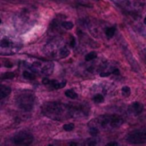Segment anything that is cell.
<instances>
[{
	"label": "cell",
	"instance_id": "obj_1",
	"mask_svg": "<svg viewBox=\"0 0 146 146\" xmlns=\"http://www.w3.org/2000/svg\"><path fill=\"white\" fill-rule=\"evenodd\" d=\"M42 112L45 116L54 120H63L67 118L79 117L82 114L87 113V110L81 105H70L60 102H48L44 104Z\"/></svg>",
	"mask_w": 146,
	"mask_h": 146
},
{
	"label": "cell",
	"instance_id": "obj_2",
	"mask_svg": "<svg viewBox=\"0 0 146 146\" xmlns=\"http://www.w3.org/2000/svg\"><path fill=\"white\" fill-rule=\"evenodd\" d=\"M35 102V96L30 91H23L19 93L16 98V105L23 111H30L32 110Z\"/></svg>",
	"mask_w": 146,
	"mask_h": 146
},
{
	"label": "cell",
	"instance_id": "obj_3",
	"mask_svg": "<svg viewBox=\"0 0 146 146\" xmlns=\"http://www.w3.org/2000/svg\"><path fill=\"white\" fill-rule=\"evenodd\" d=\"M123 123V119L118 115H103L100 116L97 120V124H99L101 128L105 129H113L117 128Z\"/></svg>",
	"mask_w": 146,
	"mask_h": 146
},
{
	"label": "cell",
	"instance_id": "obj_4",
	"mask_svg": "<svg viewBox=\"0 0 146 146\" xmlns=\"http://www.w3.org/2000/svg\"><path fill=\"white\" fill-rule=\"evenodd\" d=\"M12 142L16 145H30L33 142V135L27 131H21L16 133L12 138Z\"/></svg>",
	"mask_w": 146,
	"mask_h": 146
},
{
	"label": "cell",
	"instance_id": "obj_5",
	"mask_svg": "<svg viewBox=\"0 0 146 146\" xmlns=\"http://www.w3.org/2000/svg\"><path fill=\"white\" fill-rule=\"evenodd\" d=\"M127 142L131 144H144L146 143V130H135L126 136Z\"/></svg>",
	"mask_w": 146,
	"mask_h": 146
},
{
	"label": "cell",
	"instance_id": "obj_6",
	"mask_svg": "<svg viewBox=\"0 0 146 146\" xmlns=\"http://www.w3.org/2000/svg\"><path fill=\"white\" fill-rule=\"evenodd\" d=\"M51 89H60V88H63L65 85H66V81H62V82H58L56 80H50L49 83L47 84Z\"/></svg>",
	"mask_w": 146,
	"mask_h": 146
},
{
	"label": "cell",
	"instance_id": "obj_7",
	"mask_svg": "<svg viewBox=\"0 0 146 146\" xmlns=\"http://www.w3.org/2000/svg\"><path fill=\"white\" fill-rule=\"evenodd\" d=\"M53 70H54V64H53L52 62L46 63V64L42 67V69H41L42 73L45 74V75H50L51 73L53 72Z\"/></svg>",
	"mask_w": 146,
	"mask_h": 146
},
{
	"label": "cell",
	"instance_id": "obj_8",
	"mask_svg": "<svg viewBox=\"0 0 146 146\" xmlns=\"http://www.w3.org/2000/svg\"><path fill=\"white\" fill-rule=\"evenodd\" d=\"M11 93V88L8 86L1 85L0 86V99H4L5 97L9 95Z\"/></svg>",
	"mask_w": 146,
	"mask_h": 146
},
{
	"label": "cell",
	"instance_id": "obj_9",
	"mask_svg": "<svg viewBox=\"0 0 146 146\" xmlns=\"http://www.w3.org/2000/svg\"><path fill=\"white\" fill-rule=\"evenodd\" d=\"M132 109H133V112L136 115H139V114H141L142 111H143V106H142V104L139 103V102H134V103L132 104Z\"/></svg>",
	"mask_w": 146,
	"mask_h": 146
},
{
	"label": "cell",
	"instance_id": "obj_10",
	"mask_svg": "<svg viewBox=\"0 0 146 146\" xmlns=\"http://www.w3.org/2000/svg\"><path fill=\"white\" fill-rule=\"evenodd\" d=\"M11 45H12V42L8 38H2L0 41V46L2 49H8L9 47H11Z\"/></svg>",
	"mask_w": 146,
	"mask_h": 146
},
{
	"label": "cell",
	"instance_id": "obj_11",
	"mask_svg": "<svg viewBox=\"0 0 146 146\" xmlns=\"http://www.w3.org/2000/svg\"><path fill=\"white\" fill-rule=\"evenodd\" d=\"M69 53L70 52H69L68 48H67L66 46H62L60 49V52H59V57H60V58H66L69 55Z\"/></svg>",
	"mask_w": 146,
	"mask_h": 146
},
{
	"label": "cell",
	"instance_id": "obj_12",
	"mask_svg": "<svg viewBox=\"0 0 146 146\" xmlns=\"http://www.w3.org/2000/svg\"><path fill=\"white\" fill-rule=\"evenodd\" d=\"M115 32H116L115 27H108L105 30V34L108 38H112V37L114 36V34H115Z\"/></svg>",
	"mask_w": 146,
	"mask_h": 146
},
{
	"label": "cell",
	"instance_id": "obj_13",
	"mask_svg": "<svg viewBox=\"0 0 146 146\" xmlns=\"http://www.w3.org/2000/svg\"><path fill=\"white\" fill-rule=\"evenodd\" d=\"M65 95L68 98H71V99H76V98L78 97L77 93H76L74 90H71V89L66 90V91H65Z\"/></svg>",
	"mask_w": 146,
	"mask_h": 146
},
{
	"label": "cell",
	"instance_id": "obj_14",
	"mask_svg": "<svg viewBox=\"0 0 146 146\" xmlns=\"http://www.w3.org/2000/svg\"><path fill=\"white\" fill-rule=\"evenodd\" d=\"M23 77L27 80H33L35 79V74L30 71H23Z\"/></svg>",
	"mask_w": 146,
	"mask_h": 146
},
{
	"label": "cell",
	"instance_id": "obj_15",
	"mask_svg": "<svg viewBox=\"0 0 146 146\" xmlns=\"http://www.w3.org/2000/svg\"><path fill=\"white\" fill-rule=\"evenodd\" d=\"M61 26L63 27L64 29H66V30H70V29L73 28V23L70 22V21H63L62 23H61Z\"/></svg>",
	"mask_w": 146,
	"mask_h": 146
},
{
	"label": "cell",
	"instance_id": "obj_16",
	"mask_svg": "<svg viewBox=\"0 0 146 146\" xmlns=\"http://www.w3.org/2000/svg\"><path fill=\"white\" fill-rule=\"evenodd\" d=\"M96 57H97V54H96V52L92 51V52H89V53H87V54L85 55V60L86 61H92L93 59H95Z\"/></svg>",
	"mask_w": 146,
	"mask_h": 146
},
{
	"label": "cell",
	"instance_id": "obj_17",
	"mask_svg": "<svg viewBox=\"0 0 146 146\" xmlns=\"http://www.w3.org/2000/svg\"><path fill=\"white\" fill-rule=\"evenodd\" d=\"M74 127H75V125L73 123H66L63 125V130L64 131H72L73 129H74Z\"/></svg>",
	"mask_w": 146,
	"mask_h": 146
},
{
	"label": "cell",
	"instance_id": "obj_18",
	"mask_svg": "<svg viewBox=\"0 0 146 146\" xmlns=\"http://www.w3.org/2000/svg\"><path fill=\"white\" fill-rule=\"evenodd\" d=\"M15 77V74L13 72H7V73H3L1 78L2 79H12Z\"/></svg>",
	"mask_w": 146,
	"mask_h": 146
},
{
	"label": "cell",
	"instance_id": "obj_19",
	"mask_svg": "<svg viewBox=\"0 0 146 146\" xmlns=\"http://www.w3.org/2000/svg\"><path fill=\"white\" fill-rule=\"evenodd\" d=\"M121 92H122V94H123V96H125V97H128V96L130 95V93H131L130 88L128 87V86H123L121 89Z\"/></svg>",
	"mask_w": 146,
	"mask_h": 146
},
{
	"label": "cell",
	"instance_id": "obj_20",
	"mask_svg": "<svg viewBox=\"0 0 146 146\" xmlns=\"http://www.w3.org/2000/svg\"><path fill=\"white\" fill-rule=\"evenodd\" d=\"M93 100H94V102H96V103H101V102L104 101V97L102 94H96V95L93 97Z\"/></svg>",
	"mask_w": 146,
	"mask_h": 146
},
{
	"label": "cell",
	"instance_id": "obj_21",
	"mask_svg": "<svg viewBox=\"0 0 146 146\" xmlns=\"http://www.w3.org/2000/svg\"><path fill=\"white\" fill-rule=\"evenodd\" d=\"M89 133H90V135H91V136L95 137V136H97L98 134H99V130L96 128V126H95V127H90Z\"/></svg>",
	"mask_w": 146,
	"mask_h": 146
},
{
	"label": "cell",
	"instance_id": "obj_22",
	"mask_svg": "<svg viewBox=\"0 0 146 146\" xmlns=\"http://www.w3.org/2000/svg\"><path fill=\"white\" fill-rule=\"evenodd\" d=\"M69 45H70V47H72V48H74V47H75V45H76L75 37L72 36V35L69 37Z\"/></svg>",
	"mask_w": 146,
	"mask_h": 146
},
{
	"label": "cell",
	"instance_id": "obj_23",
	"mask_svg": "<svg viewBox=\"0 0 146 146\" xmlns=\"http://www.w3.org/2000/svg\"><path fill=\"white\" fill-rule=\"evenodd\" d=\"M4 64H5V67H8V68H11V67L13 66L12 63H11L10 61H7V60L4 61Z\"/></svg>",
	"mask_w": 146,
	"mask_h": 146
},
{
	"label": "cell",
	"instance_id": "obj_24",
	"mask_svg": "<svg viewBox=\"0 0 146 146\" xmlns=\"http://www.w3.org/2000/svg\"><path fill=\"white\" fill-rule=\"evenodd\" d=\"M87 144L88 145H95V144H97V141L96 140H89V141H87Z\"/></svg>",
	"mask_w": 146,
	"mask_h": 146
},
{
	"label": "cell",
	"instance_id": "obj_25",
	"mask_svg": "<svg viewBox=\"0 0 146 146\" xmlns=\"http://www.w3.org/2000/svg\"><path fill=\"white\" fill-rule=\"evenodd\" d=\"M142 58H143V61L146 63V49H144L143 53H142Z\"/></svg>",
	"mask_w": 146,
	"mask_h": 146
},
{
	"label": "cell",
	"instance_id": "obj_26",
	"mask_svg": "<svg viewBox=\"0 0 146 146\" xmlns=\"http://www.w3.org/2000/svg\"><path fill=\"white\" fill-rule=\"evenodd\" d=\"M111 145H118V143H117V142H114V141H112V142H109V143H107V146H111Z\"/></svg>",
	"mask_w": 146,
	"mask_h": 146
},
{
	"label": "cell",
	"instance_id": "obj_27",
	"mask_svg": "<svg viewBox=\"0 0 146 146\" xmlns=\"http://www.w3.org/2000/svg\"><path fill=\"white\" fill-rule=\"evenodd\" d=\"M70 145H77L76 142H70Z\"/></svg>",
	"mask_w": 146,
	"mask_h": 146
},
{
	"label": "cell",
	"instance_id": "obj_28",
	"mask_svg": "<svg viewBox=\"0 0 146 146\" xmlns=\"http://www.w3.org/2000/svg\"><path fill=\"white\" fill-rule=\"evenodd\" d=\"M143 22H144V24L146 25V15H145V17H144V20H143Z\"/></svg>",
	"mask_w": 146,
	"mask_h": 146
},
{
	"label": "cell",
	"instance_id": "obj_29",
	"mask_svg": "<svg viewBox=\"0 0 146 146\" xmlns=\"http://www.w3.org/2000/svg\"><path fill=\"white\" fill-rule=\"evenodd\" d=\"M98 1H99V0H98Z\"/></svg>",
	"mask_w": 146,
	"mask_h": 146
}]
</instances>
